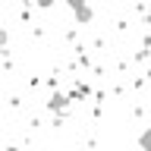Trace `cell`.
<instances>
[{"label":"cell","mask_w":151,"mask_h":151,"mask_svg":"<svg viewBox=\"0 0 151 151\" xmlns=\"http://www.w3.org/2000/svg\"><path fill=\"white\" fill-rule=\"evenodd\" d=\"M69 9L76 13V22H82V25L91 22V16H94L91 6H88V0H69Z\"/></svg>","instance_id":"6da1fadb"},{"label":"cell","mask_w":151,"mask_h":151,"mask_svg":"<svg viewBox=\"0 0 151 151\" xmlns=\"http://www.w3.org/2000/svg\"><path fill=\"white\" fill-rule=\"evenodd\" d=\"M66 104H69V98L57 91V94H50V101H47V107H50L54 113H63V110H66Z\"/></svg>","instance_id":"7a4b0ae2"},{"label":"cell","mask_w":151,"mask_h":151,"mask_svg":"<svg viewBox=\"0 0 151 151\" xmlns=\"http://www.w3.org/2000/svg\"><path fill=\"white\" fill-rule=\"evenodd\" d=\"M139 145H142V151H151V126L139 135Z\"/></svg>","instance_id":"3957f363"},{"label":"cell","mask_w":151,"mask_h":151,"mask_svg":"<svg viewBox=\"0 0 151 151\" xmlns=\"http://www.w3.org/2000/svg\"><path fill=\"white\" fill-rule=\"evenodd\" d=\"M6 41H9V35H6V28H0V47L6 44Z\"/></svg>","instance_id":"277c9868"},{"label":"cell","mask_w":151,"mask_h":151,"mask_svg":"<svg viewBox=\"0 0 151 151\" xmlns=\"http://www.w3.org/2000/svg\"><path fill=\"white\" fill-rule=\"evenodd\" d=\"M32 3H38V6H50L54 0H32Z\"/></svg>","instance_id":"5b68a950"}]
</instances>
